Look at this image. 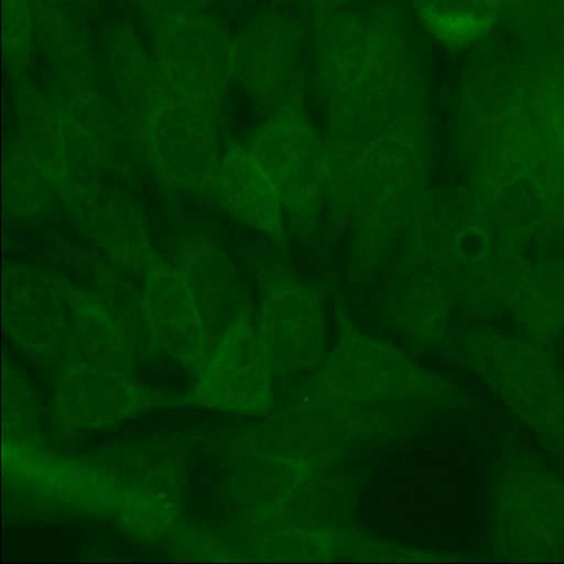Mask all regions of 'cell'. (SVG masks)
I'll return each instance as SVG.
<instances>
[{
    "label": "cell",
    "instance_id": "1",
    "mask_svg": "<svg viewBox=\"0 0 564 564\" xmlns=\"http://www.w3.org/2000/svg\"><path fill=\"white\" fill-rule=\"evenodd\" d=\"M406 236L469 313L491 319L506 311L527 243L471 186L430 193Z\"/></svg>",
    "mask_w": 564,
    "mask_h": 564
},
{
    "label": "cell",
    "instance_id": "2",
    "mask_svg": "<svg viewBox=\"0 0 564 564\" xmlns=\"http://www.w3.org/2000/svg\"><path fill=\"white\" fill-rule=\"evenodd\" d=\"M429 141L403 126L387 129L366 148L354 181L348 219L351 269H376L417 219L430 193Z\"/></svg>",
    "mask_w": 564,
    "mask_h": 564
},
{
    "label": "cell",
    "instance_id": "3",
    "mask_svg": "<svg viewBox=\"0 0 564 564\" xmlns=\"http://www.w3.org/2000/svg\"><path fill=\"white\" fill-rule=\"evenodd\" d=\"M453 346L458 364L564 463V373L547 345L521 333L475 325Z\"/></svg>",
    "mask_w": 564,
    "mask_h": 564
},
{
    "label": "cell",
    "instance_id": "4",
    "mask_svg": "<svg viewBox=\"0 0 564 564\" xmlns=\"http://www.w3.org/2000/svg\"><path fill=\"white\" fill-rule=\"evenodd\" d=\"M492 555L511 561L564 560V477L524 449L503 455L489 494Z\"/></svg>",
    "mask_w": 564,
    "mask_h": 564
},
{
    "label": "cell",
    "instance_id": "5",
    "mask_svg": "<svg viewBox=\"0 0 564 564\" xmlns=\"http://www.w3.org/2000/svg\"><path fill=\"white\" fill-rule=\"evenodd\" d=\"M314 388L334 401H433L452 404L458 390L422 369L393 346L367 335L340 314L336 344L312 375Z\"/></svg>",
    "mask_w": 564,
    "mask_h": 564
},
{
    "label": "cell",
    "instance_id": "6",
    "mask_svg": "<svg viewBox=\"0 0 564 564\" xmlns=\"http://www.w3.org/2000/svg\"><path fill=\"white\" fill-rule=\"evenodd\" d=\"M246 148L272 181L292 226L311 234L327 194L324 140L303 118L286 115L257 129Z\"/></svg>",
    "mask_w": 564,
    "mask_h": 564
},
{
    "label": "cell",
    "instance_id": "7",
    "mask_svg": "<svg viewBox=\"0 0 564 564\" xmlns=\"http://www.w3.org/2000/svg\"><path fill=\"white\" fill-rule=\"evenodd\" d=\"M256 327L276 381L313 375L330 349L318 294L291 275L268 281Z\"/></svg>",
    "mask_w": 564,
    "mask_h": 564
},
{
    "label": "cell",
    "instance_id": "8",
    "mask_svg": "<svg viewBox=\"0 0 564 564\" xmlns=\"http://www.w3.org/2000/svg\"><path fill=\"white\" fill-rule=\"evenodd\" d=\"M227 53L223 31L204 11L153 26L151 54L170 95L212 112L225 89Z\"/></svg>",
    "mask_w": 564,
    "mask_h": 564
},
{
    "label": "cell",
    "instance_id": "9",
    "mask_svg": "<svg viewBox=\"0 0 564 564\" xmlns=\"http://www.w3.org/2000/svg\"><path fill=\"white\" fill-rule=\"evenodd\" d=\"M144 151L160 178L183 192L213 194L220 151L215 112L167 98L152 115Z\"/></svg>",
    "mask_w": 564,
    "mask_h": 564
},
{
    "label": "cell",
    "instance_id": "10",
    "mask_svg": "<svg viewBox=\"0 0 564 564\" xmlns=\"http://www.w3.org/2000/svg\"><path fill=\"white\" fill-rule=\"evenodd\" d=\"M276 382L247 310L215 345L194 398L230 412L261 414L274 403Z\"/></svg>",
    "mask_w": 564,
    "mask_h": 564
},
{
    "label": "cell",
    "instance_id": "11",
    "mask_svg": "<svg viewBox=\"0 0 564 564\" xmlns=\"http://www.w3.org/2000/svg\"><path fill=\"white\" fill-rule=\"evenodd\" d=\"M63 200L80 230L117 269L144 274L156 252L126 192L101 181L69 191Z\"/></svg>",
    "mask_w": 564,
    "mask_h": 564
},
{
    "label": "cell",
    "instance_id": "12",
    "mask_svg": "<svg viewBox=\"0 0 564 564\" xmlns=\"http://www.w3.org/2000/svg\"><path fill=\"white\" fill-rule=\"evenodd\" d=\"M2 319L17 344L45 354L65 343L69 307L65 281L21 262L2 269Z\"/></svg>",
    "mask_w": 564,
    "mask_h": 564
},
{
    "label": "cell",
    "instance_id": "13",
    "mask_svg": "<svg viewBox=\"0 0 564 564\" xmlns=\"http://www.w3.org/2000/svg\"><path fill=\"white\" fill-rule=\"evenodd\" d=\"M141 291L148 339L184 367L197 371L204 368L209 340L176 268L155 253L143 274Z\"/></svg>",
    "mask_w": 564,
    "mask_h": 564
},
{
    "label": "cell",
    "instance_id": "14",
    "mask_svg": "<svg viewBox=\"0 0 564 564\" xmlns=\"http://www.w3.org/2000/svg\"><path fill=\"white\" fill-rule=\"evenodd\" d=\"M48 91L94 145L108 171L127 182L134 181L147 155L113 99L93 82H56Z\"/></svg>",
    "mask_w": 564,
    "mask_h": 564
},
{
    "label": "cell",
    "instance_id": "15",
    "mask_svg": "<svg viewBox=\"0 0 564 564\" xmlns=\"http://www.w3.org/2000/svg\"><path fill=\"white\" fill-rule=\"evenodd\" d=\"M173 265L196 303L209 344L216 345L248 310L236 268L216 242L197 232L178 240Z\"/></svg>",
    "mask_w": 564,
    "mask_h": 564
},
{
    "label": "cell",
    "instance_id": "16",
    "mask_svg": "<svg viewBox=\"0 0 564 564\" xmlns=\"http://www.w3.org/2000/svg\"><path fill=\"white\" fill-rule=\"evenodd\" d=\"M102 54L110 97L144 148V133L152 115L172 96L152 54L129 29L112 30L106 39Z\"/></svg>",
    "mask_w": 564,
    "mask_h": 564
},
{
    "label": "cell",
    "instance_id": "17",
    "mask_svg": "<svg viewBox=\"0 0 564 564\" xmlns=\"http://www.w3.org/2000/svg\"><path fill=\"white\" fill-rule=\"evenodd\" d=\"M213 195L240 223L284 248V209L272 181L246 147L236 143L224 152Z\"/></svg>",
    "mask_w": 564,
    "mask_h": 564
},
{
    "label": "cell",
    "instance_id": "18",
    "mask_svg": "<svg viewBox=\"0 0 564 564\" xmlns=\"http://www.w3.org/2000/svg\"><path fill=\"white\" fill-rule=\"evenodd\" d=\"M390 285L389 305L399 327L424 344L445 333L455 295L447 282L419 253L404 247Z\"/></svg>",
    "mask_w": 564,
    "mask_h": 564
},
{
    "label": "cell",
    "instance_id": "19",
    "mask_svg": "<svg viewBox=\"0 0 564 564\" xmlns=\"http://www.w3.org/2000/svg\"><path fill=\"white\" fill-rule=\"evenodd\" d=\"M519 333L544 345L564 335V262L544 257L523 262L508 297Z\"/></svg>",
    "mask_w": 564,
    "mask_h": 564
},
{
    "label": "cell",
    "instance_id": "20",
    "mask_svg": "<svg viewBox=\"0 0 564 564\" xmlns=\"http://www.w3.org/2000/svg\"><path fill=\"white\" fill-rule=\"evenodd\" d=\"M58 406L78 426L115 422L139 405L140 395L127 375L84 362H73L58 388Z\"/></svg>",
    "mask_w": 564,
    "mask_h": 564
},
{
    "label": "cell",
    "instance_id": "21",
    "mask_svg": "<svg viewBox=\"0 0 564 564\" xmlns=\"http://www.w3.org/2000/svg\"><path fill=\"white\" fill-rule=\"evenodd\" d=\"M36 47L57 82H91L93 43L79 13L55 0H29Z\"/></svg>",
    "mask_w": 564,
    "mask_h": 564
},
{
    "label": "cell",
    "instance_id": "22",
    "mask_svg": "<svg viewBox=\"0 0 564 564\" xmlns=\"http://www.w3.org/2000/svg\"><path fill=\"white\" fill-rule=\"evenodd\" d=\"M13 104L19 141L52 180L59 197L66 194L64 135L61 111L50 91L18 77Z\"/></svg>",
    "mask_w": 564,
    "mask_h": 564
},
{
    "label": "cell",
    "instance_id": "23",
    "mask_svg": "<svg viewBox=\"0 0 564 564\" xmlns=\"http://www.w3.org/2000/svg\"><path fill=\"white\" fill-rule=\"evenodd\" d=\"M57 191L41 165L18 140L8 148L2 163V195L6 212L32 219L46 214Z\"/></svg>",
    "mask_w": 564,
    "mask_h": 564
},
{
    "label": "cell",
    "instance_id": "24",
    "mask_svg": "<svg viewBox=\"0 0 564 564\" xmlns=\"http://www.w3.org/2000/svg\"><path fill=\"white\" fill-rule=\"evenodd\" d=\"M2 43L8 67L20 76L36 48L29 0H2Z\"/></svg>",
    "mask_w": 564,
    "mask_h": 564
},
{
    "label": "cell",
    "instance_id": "25",
    "mask_svg": "<svg viewBox=\"0 0 564 564\" xmlns=\"http://www.w3.org/2000/svg\"><path fill=\"white\" fill-rule=\"evenodd\" d=\"M152 25L181 15L202 12L209 0H130Z\"/></svg>",
    "mask_w": 564,
    "mask_h": 564
},
{
    "label": "cell",
    "instance_id": "26",
    "mask_svg": "<svg viewBox=\"0 0 564 564\" xmlns=\"http://www.w3.org/2000/svg\"><path fill=\"white\" fill-rule=\"evenodd\" d=\"M80 13L91 7L94 0H55Z\"/></svg>",
    "mask_w": 564,
    "mask_h": 564
}]
</instances>
